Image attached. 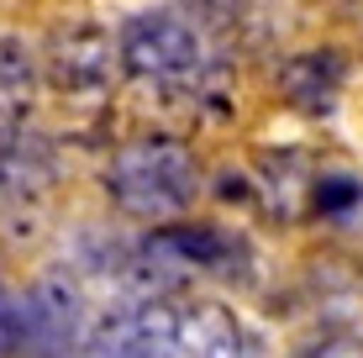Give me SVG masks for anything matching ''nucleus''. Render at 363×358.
I'll list each match as a JSON object with an SVG mask.
<instances>
[{"mask_svg": "<svg viewBox=\"0 0 363 358\" xmlns=\"http://www.w3.org/2000/svg\"><path fill=\"white\" fill-rule=\"evenodd\" d=\"M206 6H232V0H206Z\"/></svg>", "mask_w": 363, "mask_h": 358, "instance_id": "nucleus-14", "label": "nucleus"}, {"mask_svg": "<svg viewBox=\"0 0 363 358\" xmlns=\"http://www.w3.org/2000/svg\"><path fill=\"white\" fill-rule=\"evenodd\" d=\"M79 342V290L69 279L48 274L16 301V342L21 358H69Z\"/></svg>", "mask_w": 363, "mask_h": 358, "instance_id": "nucleus-3", "label": "nucleus"}, {"mask_svg": "<svg viewBox=\"0 0 363 358\" xmlns=\"http://www.w3.org/2000/svg\"><path fill=\"white\" fill-rule=\"evenodd\" d=\"M147 253H164L174 269H211V274H221L237 258H247L242 237H232V232H221V227H190V221L153 232Z\"/></svg>", "mask_w": 363, "mask_h": 358, "instance_id": "nucleus-7", "label": "nucleus"}, {"mask_svg": "<svg viewBox=\"0 0 363 358\" xmlns=\"http://www.w3.org/2000/svg\"><path fill=\"white\" fill-rule=\"evenodd\" d=\"M111 37L90 21H69L48 43V79L64 95H100L111 84Z\"/></svg>", "mask_w": 363, "mask_h": 358, "instance_id": "nucleus-4", "label": "nucleus"}, {"mask_svg": "<svg viewBox=\"0 0 363 358\" xmlns=\"http://www.w3.org/2000/svg\"><path fill=\"white\" fill-rule=\"evenodd\" d=\"M32 101H37V64H32V47L21 43V37L0 32V127L27 121Z\"/></svg>", "mask_w": 363, "mask_h": 358, "instance_id": "nucleus-10", "label": "nucleus"}, {"mask_svg": "<svg viewBox=\"0 0 363 358\" xmlns=\"http://www.w3.org/2000/svg\"><path fill=\"white\" fill-rule=\"evenodd\" d=\"M342 84H347V64L337 47H306V53L279 64V95L306 116H332Z\"/></svg>", "mask_w": 363, "mask_h": 358, "instance_id": "nucleus-5", "label": "nucleus"}, {"mask_svg": "<svg viewBox=\"0 0 363 358\" xmlns=\"http://www.w3.org/2000/svg\"><path fill=\"white\" fill-rule=\"evenodd\" d=\"M300 358H363L358 342H316V348H306Z\"/></svg>", "mask_w": 363, "mask_h": 358, "instance_id": "nucleus-13", "label": "nucleus"}, {"mask_svg": "<svg viewBox=\"0 0 363 358\" xmlns=\"http://www.w3.org/2000/svg\"><path fill=\"white\" fill-rule=\"evenodd\" d=\"M53 184V153L21 121L0 127V201H37Z\"/></svg>", "mask_w": 363, "mask_h": 358, "instance_id": "nucleus-8", "label": "nucleus"}, {"mask_svg": "<svg viewBox=\"0 0 363 358\" xmlns=\"http://www.w3.org/2000/svg\"><path fill=\"white\" fill-rule=\"evenodd\" d=\"M116 58L132 79L169 84V90L200 84V69H206V47L195 27L174 11H137L116 37Z\"/></svg>", "mask_w": 363, "mask_h": 358, "instance_id": "nucleus-2", "label": "nucleus"}, {"mask_svg": "<svg viewBox=\"0 0 363 358\" xmlns=\"http://www.w3.org/2000/svg\"><path fill=\"white\" fill-rule=\"evenodd\" d=\"M174 358H242V327L221 306L174 316Z\"/></svg>", "mask_w": 363, "mask_h": 358, "instance_id": "nucleus-9", "label": "nucleus"}, {"mask_svg": "<svg viewBox=\"0 0 363 358\" xmlns=\"http://www.w3.org/2000/svg\"><path fill=\"white\" fill-rule=\"evenodd\" d=\"M11 342H16V295L0 274V353H11Z\"/></svg>", "mask_w": 363, "mask_h": 358, "instance_id": "nucleus-12", "label": "nucleus"}, {"mask_svg": "<svg viewBox=\"0 0 363 358\" xmlns=\"http://www.w3.org/2000/svg\"><path fill=\"white\" fill-rule=\"evenodd\" d=\"M90 358H174V316L116 311L90 337Z\"/></svg>", "mask_w": 363, "mask_h": 358, "instance_id": "nucleus-6", "label": "nucleus"}, {"mask_svg": "<svg viewBox=\"0 0 363 358\" xmlns=\"http://www.w3.org/2000/svg\"><path fill=\"white\" fill-rule=\"evenodd\" d=\"M358 201H363V184L353 174H321L311 184V206H316L321 216H342V211H353Z\"/></svg>", "mask_w": 363, "mask_h": 358, "instance_id": "nucleus-11", "label": "nucleus"}, {"mask_svg": "<svg viewBox=\"0 0 363 358\" xmlns=\"http://www.w3.org/2000/svg\"><path fill=\"white\" fill-rule=\"evenodd\" d=\"M195 190H200V164L174 138H137L116 147V158L106 169L111 206L137 221H174L195 206Z\"/></svg>", "mask_w": 363, "mask_h": 358, "instance_id": "nucleus-1", "label": "nucleus"}]
</instances>
